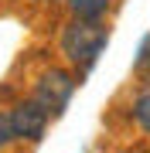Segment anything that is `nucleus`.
Instances as JSON below:
<instances>
[{
	"label": "nucleus",
	"mask_w": 150,
	"mask_h": 153,
	"mask_svg": "<svg viewBox=\"0 0 150 153\" xmlns=\"http://www.w3.org/2000/svg\"><path fill=\"white\" fill-rule=\"evenodd\" d=\"M133 119H137L140 129L150 136V92H143V95L133 99Z\"/></svg>",
	"instance_id": "nucleus-5"
},
{
	"label": "nucleus",
	"mask_w": 150,
	"mask_h": 153,
	"mask_svg": "<svg viewBox=\"0 0 150 153\" xmlns=\"http://www.w3.org/2000/svg\"><path fill=\"white\" fill-rule=\"evenodd\" d=\"M113 0H65V10L72 21H106Z\"/></svg>",
	"instance_id": "nucleus-4"
},
{
	"label": "nucleus",
	"mask_w": 150,
	"mask_h": 153,
	"mask_svg": "<svg viewBox=\"0 0 150 153\" xmlns=\"http://www.w3.org/2000/svg\"><path fill=\"white\" fill-rule=\"evenodd\" d=\"M109 44V27L106 21H68L58 34V51L65 55V61L72 65L78 75L89 71L99 55Z\"/></svg>",
	"instance_id": "nucleus-1"
},
{
	"label": "nucleus",
	"mask_w": 150,
	"mask_h": 153,
	"mask_svg": "<svg viewBox=\"0 0 150 153\" xmlns=\"http://www.w3.org/2000/svg\"><path fill=\"white\" fill-rule=\"evenodd\" d=\"M31 4H58V0H31Z\"/></svg>",
	"instance_id": "nucleus-7"
},
{
	"label": "nucleus",
	"mask_w": 150,
	"mask_h": 153,
	"mask_svg": "<svg viewBox=\"0 0 150 153\" xmlns=\"http://www.w3.org/2000/svg\"><path fill=\"white\" fill-rule=\"evenodd\" d=\"M75 88H78V75L72 68H45L38 75V82H34V92L31 99L34 102H41L48 112H61L68 105V99L75 95Z\"/></svg>",
	"instance_id": "nucleus-2"
},
{
	"label": "nucleus",
	"mask_w": 150,
	"mask_h": 153,
	"mask_svg": "<svg viewBox=\"0 0 150 153\" xmlns=\"http://www.w3.org/2000/svg\"><path fill=\"white\" fill-rule=\"evenodd\" d=\"M7 116H10L14 140H21V143H38V140L48 133V123H51V112H48L41 102H34V99H21V102H14Z\"/></svg>",
	"instance_id": "nucleus-3"
},
{
	"label": "nucleus",
	"mask_w": 150,
	"mask_h": 153,
	"mask_svg": "<svg viewBox=\"0 0 150 153\" xmlns=\"http://www.w3.org/2000/svg\"><path fill=\"white\" fill-rule=\"evenodd\" d=\"M14 143V129H10V116L0 109V150H7Z\"/></svg>",
	"instance_id": "nucleus-6"
}]
</instances>
